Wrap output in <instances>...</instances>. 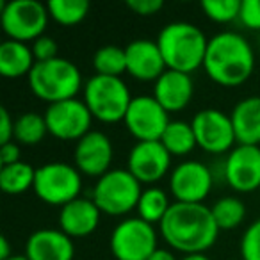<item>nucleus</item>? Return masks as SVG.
Listing matches in <instances>:
<instances>
[{
    "label": "nucleus",
    "instance_id": "obj_23",
    "mask_svg": "<svg viewBox=\"0 0 260 260\" xmlns=\"http://www.w3.org/2000/svg\"><path fill=\"white\" fill-rule=\"evenodd\" d=\"M160 143L171 153V157H184L198 146L191 121L184 119H171L160 138Z\"/></svg>",
    "mask_w": 260,
    "mask_h": 260
},
{
    "label": "nucleus",
    "instance_id": "obj_26",
    "mask_svg": "<svg viewBox=\"0 0 260 260\" xmlns=\"http://www.w3.org/2000/svg\"><path fill=\"white\" fill-rule=\"evenodd\" d=\"M48 134L45 116L40 112H23L15 119V139L18 145L36 146Z\"/></svg>",
    "mask_w": 260,
    "mask_h": 260
},
{
    "label": "nucleus",
    "instance_id": "obj_17",
    "mask_svg": "<svg viewBox=\"0 0 260 260\" xmlns=\"http://www.w3.org/2000/svg\"><path fill=\"white\" fill-rule=\"evenodd\" d=\"M126 73L143 82H155L164 72L166 62L157 41L134 40L125 47Z\"/></svg>",
    "mask_w": 260,
    "mask_h": 260
},
{
    "label": "nucleus",
    "instance_id": "obj_5",
    "mask_svg": "<svg viewBox=\"0 0 260 260\" xmlns=\"http://www.w3.org/2000/svg\"><path fill=\"white\" fill-rule=\"evenodd\" d=\"M84 102L94 119L102 123H118L125 119L132 102L128 86L121 77L96 75L86 80Z\"/></svg>",
    "mask_w": 260,
    "mask_h": 260
},
{
    "label": "nucleus",
    "instance_id": "obj_25",
    "mask_svg": "<svg viewBox=\"0 0 260 260\" xmlns=\"http://www.w3.org/2000/svg\"><path fill=\"white\" fill-rule=\"evenodd\" d=\"M34 177H36V170L23 160L11 164V166H2L0 189L6 194H22L34 187Z\"/></svg>",
    "mask_w": 260,
    "mask_h": 260
},
{
    "label": "nucleus",
    "instance_id": "obj_35",
    "mask_svg": "<svg viewBox=\"0 0 260 260\" xmlns=\"http://www.w3.org/2000/svg\"><path fill=\"white\" fill-rule=\"evenodd\" d=\"M15 139V119L6 107L0 109V143L8 145Z\"/></svg>",
    "mask_w": 260,
    "mask_h": 260
},
{
    "label": "nucleus",
    "instance_id": "obj_16",
    "mask_svg": "<svg viewBox=\"0 0 260 260\" xmlns=\"http://www.w3.org/2000/svg\"><path fill=\"white\" fill-rule=\"evenodd\" d=\"M114 159V146L107 134L100 130H91L77 141L75 152H73V166L86 177H104L111 171V164Z\"/></svg>",
    "mask_w": 260,
    "mask_h": 260
},
{
    "label": "nucleus",
    "instance_id": "obj_27",
    "mask_svg": "<svg viewBox=\"0 0 260 260\" xmlns=\"http://www.w3.org/2000/svg\"><path fill=\"white\" fill-rule=\"evenodd\" d=\"M210 210L219 230H235L246 217V205L237 196H223L210 207Z\"/></svg>",
    "mask_w": 260,
    "mask_h": 260
},
{
    "label": "nucleus",
    "instance_id": "obj_31",
    "mask_svg": "<svg viewBox=\"0 0 260 260\" xmlns=\"http://www.w3.org/2000/svg\"><path fill=\"white\" fill-rule=\"evenodd\" d=\"M241 258L260 260V217L253 221L241 237Z\"/></svg>",
    "mask_w": 260,
    "mask_h": 260
},
{
    "label": "nucleus",
    "instance_id": "obj_22",
    "mask_svg": "<svg viewBox=\"0 0 260 260\" xmlns=\"http://www.w3.org/2000/svg\"><path fill=\"white\" fill-rule=\"evenodd\" d=\"M36 59L32 48L27 43L15 40H6L0 45V75L6 79H20L29 77L32 72Z\"/></svg>",
    "mask_w": 260,
    "mask_h": 260
},
{
    "label": "nucleus",
    "instance_id": "obj_6",
    "mask_svg": "<svg viewBox=\"0 0 260 260\" xmlns=\"http://www.w3.org/2000/svg\"><path fill=\"white\" fill-rule=\"evenodd\" d=\"M143 192V184L128 170H111L96 180L91 200L96 203L102 214L125 216L138 209Z\"/></svg>",
    "mask_w": 260,
    "mask_h": 260
},
{
    "label": "nucleus",
    "instance_id": "obj_38",
    "mask_svg": "<svg viewBox=\"0 0 260 260\" xmlns=\"http://www.w3.org/2000/svg\"><path fill=\"white\" fill-rule=\"evenodd\" d=\"M13 256L11 246H9L8 237H0V260H9Z\"/></svg>",
    "mask_w": 260,
    "mask_h": 260
},
{
    "label": "nucleus",
    "instance_id": "obj_4",
    "mask_svg": "<svg viewBox=\"0 0 260 260\" xmlns=\"http://www.w3.org/2000/svg\"><path fill=\"white\" fill-rule=\"evenodd\" d=\"M29 87L40 100L48 105L77 98L82 87V73L72 61L55 57L52 61L36 62L29 73Z\"/></svg>",
    "mask_w": 260,
    "mask_h": 260
},
{
    "label": "nucleus",
    "instance_id": "obj_13",
    "mask_svg": "<svg viewBox=\"0 0 260 260\" xmlns=\"http://www.w3.org/2000/svg\"><path fill=\"white\" fill-rule=\"evenodd\" d=\"M214 187V173L200 160H184L170 173V191L175 202L203 203Z\"/></svg>",
    "mask_w": 260,
    "mask_h": 260
},
{
    "label": "nucleus",
    "instance_id": "obj_32",
    "mask_svg": "<svg viewBox=\"0 0 260 260\" xmlns=\"http://www.w3.org/2000/svg\"><path fill=\"white\" fill-rule=\"evenodd\" d=\"M30 48H32V54H34L36 62L52 61V59L59 57V55H57V52H59L57 41H55L54 38L47 36V34H43V36L38 38L36 41H32Z\"/></svg>",
    "mask_w": 260,
    "mask_h": 260
},
{
    "label": "nucleus",
    "instance_id": "obj_15",
    "mask_svg": "<svg viewBox=\"0 0 260 260\" xmlns=\"http://www.w3.org/2000/svg\"><path fill=\"white\" fill-rule=\"evenodd\" d=\"M223 177L237 192L256 191L260 187V146H235L223 164Z\"/></svg>",
    "mask_w": 260,
    "mask_h": 260
},
{
    "label": "nucleus",
    "instance_id": "obj_14",
    "mask_svg": "<svg viewBox=\"0 0 260 260\" xmlns=\"http://www.w3.org/2000/svg\"><path fill=\"white\" fill-rule=\"evenodd\" d=\"M126 170L141 184H155L171 170V153L160 141H138L128 152Z\"/></svg>",
    "mask_w": 260,
    "mask_h": 260
},
{
    "label": "nucleus",
    "instance_id": "obj_3",
    "mask_svg": "<svg viewBox=\"0 0 260 260\" xmlns=\"http://www.w3.org/2000/svg\"><path fill=\"white\" fill-rule=\"evenodd\" d=\"M157 45L168 70L191 75L203 68L209 40L196 25L189 22H171L160 29Z\"/></svg>",
    "mask_w": 260,
    "mask_h": 260
},
{
    "label": "nucleus",
    "instance_id": "obj_40",
    "mask_svg": "<svg viewBox=\"0 0 260 260\" xmlns=\"http://www.w3.org/2000/svg\"><path fill=\"white\" fill-rule=\"evenodd\" d=\"M9 260H29V258H27L25 255H13Z\"/></svg>",
    "mask_w": 260,
    "mask_h": 260
},
{
    "label": "nucleus",
    "instance_id": "obj_39",
    "mask_svg": "<svg viewBox=\"0 0 260 260\" xmlns=\"http://www.w3.org/2000/svg\"><path fill=\"white\" fill-rule=\"evenodd\" d=\"M182 260H210L205 253H200V255H185Z\"/></svg>",
    "mask_w": 260,
    "mask_h": 260
},
{
    "label": "nucleus",
    "instance_id": "obj_20",
    "mask_svg": "<svg viewBox=\"0 0 260 260\" xmlns=\"http://www.w3.org/2000/svg\"><path fill=\"white\" fill-rule=\"evenodd\" d=\"M102 210L91 198H77L61 207L59 212V228L72 239L87 237L100 224Z\"/></svg>",
    "mask_w": 260,
    "mask_h": 260
},
{
    "label": "nucleus",
    "instance_id": "obj_28",
    "mask_svg": "<svg viewBox=\"0 0 260 260\" xmlns=\"http://www.w3.org/2000/svg\"><path fill=\"white\" fill-rule=\"evenodd\" d=\"M93 68L96 75L121 77L126 73V54L125 48L116 45L100 47L93 55Z\"/></svg>",
    "mask_w": 260,
    "mask_h": 260
},
{
    "label": "nucleus",
    "instance_id": "obj_41",
    "mask_svg": "<svg viewBox=\"0 0 260 260\" xmlns=\"http://www.w3.org/2000/svg\"><path fill=\"white\" fill-rule=\"evenodd\" d=\"M239 260H242V258H239Z\"/></svg>",
    "mask_w": 260,
    "mask_h": 260
},
{
    "label": "nucleus",
    "instance_id": "obj_18",
    "mask_svg": "<svg viewBox=\"0 0 260 260\" xmlns=\"http://www.w3.org/2000/svg\"><path fill=\"white\" fill-rule=\"evenodd\" d=\"M25 256L29 260H73L75 244L61 228H40L27 239Z\"/></svg>",
    "mask_w": 260,
    "mask_h": 260
},
{
    "label": "nucleus",
    "instance_id": "obj_37",
    "mask_svg": "<svg viewBox=\"0 0 260 260\" xmlns=\"http://www.w3.org/2000/svg\"><path fill=\"white\" fill-rule=\"evenodd\" d=\"M148 260H177V256H175V253L170 251V249L157 248L155 251L152 253V256H150Z\"/></svg>",
    "mask_w": 260,
    "mask_h": 260
},
{
    "label": "nucleus",
    "instance_id": "obj_30",
    "mask_svg": "<svg viewBox=\"0 0 260 260\" xmlns=\"http://www.w3.org/2000/svg\"><path fill=\"white\" fill-rule=\"evenodd\" d=\"M241 0H205L202 9L209 20L216 23H230L239 20L241 13Z\"/></svg>",
    "mask_w": 260,
    "mask_h": 260
},
{
    "label": "nucleus",
    "instance_id": "obj_29",
    "mask_svg": "<svg viewBox=\"0 0 260 260\" xmlns=\"http://www.w3.org/2000/svg\"><path fill=\"white\" fill-rule=\"evenodd\" d=\"M50 18L59 25H77L89 13L87 0H50L47 4Z\"/></svg>",
    "mask_w": 260,
    "mask_h": 260
},
{
    "label": "nucleus",
    "instance_id": "obj_9",
    "mask_svg": "<svg viewBox=\"0 0 260 260\" xmlns=\"http://www.w3.org/2000/svg\"><path fill=\"white\" fill-rule=\"evenodd\" d=\"M116 260H148L157 246V230L139 216L125 217L114 226L109 239Z\"/></svg>",
    "mask_w": 260,
    "mask_h": 260
},
{
    "label": "nucleus",
    "instance_id": "obj_36",
    "mask_svg": "<svg viewBox=\"0 0 260 260\" xmlns=\"http://www.w3.org/2000/svg\"><path fill=\"white\" fill-rule=\"evenodd\" d=\"M0 162L2 166H11V164L20 162V145L15 141L8 143V145H2L0 150Z\"/></svg>",
    "mask_w": 260,
    "mask_h": 260
},
{
    "label": "nucleus",
    "instance_id": "obj_24",
    "mask_svg": "<svg viewBox=\"0 0 260 260\" xmlns=\"http://www.w3.org/2000/svg\"><path fill=\"white\" fill-rule=\"evenodd\" d=\"M171 205H173V202L166 194V191H162L160 187H155V185H150V187L143 189L136 210H138V216L141 219H145L146 223L160 224V221L164 219L168 210L171 209Z\"/></svg>",
    "mask_w": 260,
    "mask_h": 260
},
{
    "label": "nucleus",
    "instance_id": "obj_7",
    "mask_svg": "<svg viewBox=\"0 0 260 260\" xmlns=\"http://www.w3.org/2000/svg\"><path fill=\"white\" fill-rule=\"evenodd\" d=\"M32 191L43 203L64 207L80 198L82 173L68 162H47L36 168Z\"/></svg>",
    "mask_w": 260,
    "mask_h": 260
},
{
    "label": "nucleus",
    "instance_id": "obj_21",
    "mask_svg": "<svg viewBox=\"0 0 260 260\" xmlns=\"http://www.w3.org/2000/svg\"><path fill=\"white\" fill-rule=\"evenodd\" d=\"M237 145L260 146V96L242 98L230 112Z\"/></svg>",
    "mask_w": 260,
    "mask_h": 260
},
{
    "label": "nucleus",
    "instance_id": "obj_12",
    "mask_svg": "<svg viewBox=\"0 0 260 260\" xmlns=\"http://www.w3.org/2000/svg\"><path fill=\"white\" fill-rule=\"evenodd\" d=\"M123 121L138 141H160L171 119L153 94H139L132 98Z\"/></svg>",
    "mask_w": 260,
    "mask_h": 260
},
{
    "label": "nucleus",
    "instance_id": "obj_8",
    "mask_svg": "<svg viewBox=\"0 0 260 260\" xmlns=\"http://www.w3.org/2000/svg\"><path fill=\"white\" fill-rule=\"evenodd\" d=\"M0 23L9 40L29 43L45 34L50 13L40 0L0 2Z\"/></svg>",
    "mask_w": 260,
    "mask_h": 260
},
{
    "label": "nucleus",
    "instance_id": "obj_34",
    "mask_svg": "<svg viewBox=\"0 0 260 260\" xmlns=\"http://www.w3.org/2000/svg\"><path fill=\"white\" fill-rule=\"evenodd\" d=\"M126 8L139 16H152L164 8L162 0H126Z\"/></svg>",
    "mask_w": 260,
    "mask_h": 260
},
{
    "label": "nucleus",
    "instance_id": "obj_2",
    "mask_svg": "<svg viewBox=\"0 0 260 260\" xmlns=\"http://www.w3.org/2000/svg\"><path fill=\"white\" fill-rule=\"evenodd\" d=\"M255 61V50L242 34L223 30L209 40L203 70L219 86L235 87L251 77Z\"/></svg>",
    "mask_w": 260,
    "mask_h": 260
},
{
    "label": "nucleus",
    "instance_id": "obj_10",
    "mask_svg": "<svg viewBox=\"0 0 260 260\" xmlns=\"http://www.w3.org/2000/svg\"><path fill=\"white\" fill-rule=\"evenodd\" d=\"M191 125L194 130L196 143L203 152L221 155V153H230L237 146L230 114L219 109H202L191 119Z\"/></svg>",
    "mask_w": 260,
    "mask_h": 260
},
{
    "label": "nucleus",
    "instance_id": "obj_33",
    "mask_svg": "<svg viewBox=\"0 0 260 260\" xmlns=\"http://www.w3.org/2000/svg\"><path fill=\"white\" fill-rule=\"evenodd\" d=\"M239 22L251 30H260V0H242Z\"/></svg>",
    "mask_w": 260,
    "mask_h": 260
},
{
    "label": "nucleus",
    "instance_id": "obj_19",
    "mask_svg": "<svg viewBox=\"0 0 260 260\" xmlns=\"http://www.w3.org/2000/svg\"><path fill=\"white\" fill-rule=\"evenodd\" d=\"M194 94V82L187 73L166 70L153 82V98L168 112H178L185 109Z\"/></svg>",
    "mask_w": 260,
    "mask_h": 260
},
{
    "label": "nucleus",
    "instance_id": "obj_11",
    "mask_svg": "<svg viewBox=\"0 0 260 260\" xmlns=\"http://www.w3.org/2000/svg\"><path fill=\"white\" fill-rule=\"evenodd\" d=\"M43 116L48 134L61 141H80L91 132V123L94 119L86 102L79 98L48 105Z\"/></svg>",
    "mask_w": 260,
    "mask_h": 260
},
{
    "label": "nucleus",
    "instance_id": "obj_1",
    "mask_svg": "<svg viewBox=\"0 0 260 260\" xmlns=\"http://www.w3.org/2000/svg\"><path fill=\"white\" fill-rule=\"evenodd\" d=\"M212 210L205 203L173 202L159 224V234L175 251L200 255L212 248L219 235Z\"/></svg>",
    "mask_w": 260,
    "mask_h": 260
}]
</instances>
